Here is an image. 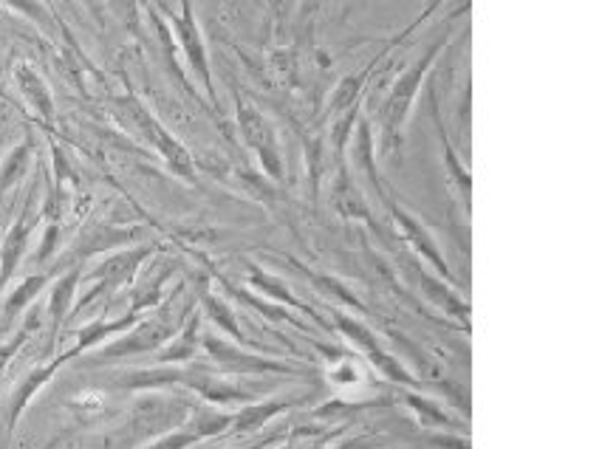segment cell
I'll use <instances>...</instances> for the list:
<instances>
[{"label":"cell","mask_w":602,"mask_h":449,"mask_svg":"<svg viewBox=\"0 0 602 449\" xmlns=\"http://www.w3.org/2000/svg\"><path fill=\"white\" fill-rule=\"evenodd\" d=\"M117 108H119V117H125V122H131L133 131L145 138L147 145H153L156 150H159V156L170 165L173 173L184 175V179H193V161H190V153L179 145V138L170 136V131H167L159 119L147 111L145 105L139 102L136 97H122L117 99Z\"/></svg>","instance_id":"1"},{"label":"cell","mask_w":602,"mask_h":449,"mask_svg":"<svg viewBox=\"0 0 602 449\" xmlns=\"http://www.w3.org/2000/svg\"><path fill=\"white\" fill-rule=\"evenodd\" d=\"M170 314L173 312H170V305H167L159 317H153L150 323L139 325L136 331H131L128 337L117 339L113 345H108L99 353L97 360H122V356H133V353H145L153 351V348L165 345L167 339L173 337L176 331V323L170 319Z\"/></svg>","instance_id":"2"},{"label":"cell","mask_w":602,"mask_h":449,"mask_svg":"<svg viewBox=\"0 0 602 449\" xmlns=\"http://www.w3.org/2000/svg\"><path fill=\"white\" fill-rule=\"evenodd\" d=\"M170 23H173V32H176V37H179V46L184 49V54H188L193 71L198 74V80L204 83V88H207L209 97H215L213 80H209L207 49H204L201 32H198V26H195L193 7H190V0H181V14H173V17H170Z\"/></svg>","instance_id":"3"},{"label":"cell","mask_w":602,"mask_h":449,"mask_svg":"<svg viewBox=\"0 0 602 449\" xmlns=\"http://www.w3.org/2000/svg\"><path fill=\"white\" fill-rule=\"evenodd\" d=\"M438 49V46H436ZM436 49L430 51L428 57H424V63L416 65L413 71H410L408 76H401V83L396 85V90L390 94L388 105H385V145L394 147L396 138H399V128L401 122H405V117H408V108L410 102H413V94H416V85H419V76L428 71V65L433 63V57H436Z\"/></svg>","instance_id":"4"},{"label":"cell","mask_w":602,"mask_h":449,"mask_svg":"<svg viewBox=\"0 0 602 449\" xmlns=\"http://www.w3.org/2000/svg\"><path fill=\"white\" fill-rule=\"evenodd\" d=\"M147 255H150V250H147V246H139V250H128V252H119V255L108 257V260H105L103 266H97V271L91 275V277H97L99 283L88 291V298L80 303V308H83V305H88L91 300H97L103 291H113V289H119L122 283H128V280L136 275L139 263L145 260Z\"/></svg>","instance_id":"5"},{"label":"cell","mask_w":602,"mask_h":449,"mask_svg":"<svg viewBox=\"0 0 602 449\" xmlns=\"http://www.w3.org/2000/svg\"><path fill=\"white\" fill-rule=\"evenodd\" d=\"M26 213L17 218V223L12 227V232L7 235V241H3V250H0V294H3V289H7V283L12 280L14 269H17V263H21L23 252H26V243H28V235H32V215Z\"/></svg>","instance_id":"6"},{"label":"cell","mask_w":602,"mask_h":449,"mask_svg":"<svg viewBox=\"0 0 602 449\" xmlns=\"http://www.w3.org/2000/svg\"><path fill=\"white\" fill-rule=\"evenodd\" d=\"M14 80L21 85V94L26 97V102L32 105V111L43 119V122H55V99H51L49 85L43 83L37 71L32 65H17L14 69Z\"/></svg>","instance_id":"7"},{"label":"cell","mask_w":602,"mask_h":449,"mask_svg":"<svg viewBox=\"0 0 602 449\" xmlns=\"http://www.w3.org/2000/svg\"><path fill=\"white\" fill-rule=\"evenodd\" d=\"M71 356H76V353H74V351H69V353H65V356H60V360L51 362V365L37 367L35 374H28V379L23 381L21 390H17V393H14V399H12V413H9V433H12L14 424H17V418H21V413H23V410H26L28 399H32V396H35L37 390H40V387L46 385V381H49L51 376H55L57 367L63 365L65 360H71Z\"/></svg>","instance_id":"8"},{"label":"cell","mask_w":602,"mask_h":449,"mask_svg":"<svg viewBox=\"0 0 602 449\" xmlns=\"http://www.w3.org/2000/svg\"><path fill=\"white\" fill-rule=\"evenodd\" d=\"M28 165H32V142H23L3 159V167H0V195H7L14 184H21Z\"/></svg>","instance_id":"9"},{"label":"cell","mask_w":602,"mask_h":449,"mask_svg":"<svg viewBox=\"0 0 602 449\" xmlns=\"http://www.w3.org/2000/svg\"><path fill=\"white\" fill-rule=\"evenodd\" d=\"M76 283H80V271H69L65 277H60L55 286V291H51V303H49V314H51V323H55V331L63 325V319L69 317V308H71V300H74V289Z\"/></svg>","instance_id":"10"},{"label":"cell","mask_w":602,"mask_h":449,"mask_svg":"<svg viewBox=\"0 0 602 449\" xmlns=\"http://www.w3.org/2000/svg\"><path fill=\"white\" fill-rule=\"evenodd\" d=\"M46 283H49V275L26 277V280H23V283L12 291V298L3 303V323H9V319L17 317V314H21L23 308H26V305L32 303L37 294H40L43 286H46Z\"/></svg>","instance_id":"11"},{"label":"cell","mask_w":602,"mask_h":449,"mask_svg":"<svg viewBox=\"0 0 602 449\" xmlns=\"http://www.w3.org/2000/svg\"><path fill=\"white\" fill-rule=\"evenodd\" d=\"M195 333H198V319L193 317L188 323V328L181 331V337L176 339L173 345L159 353L161 365H167V362H188L190 356L195 353V342H198V339H195Z\"/></svg>","instance_id":"12"},{"label":"cell","mask_w":602,"mask_h":449,"mask_svg":"<svg viewBox=\"0 0 602 449\" xmlns=\"http://www.w3.org/2000/svg\"><path fill=\"white\" fill-rule=\"evenodd\" d=\"M37 323H40V317H37V312H32V314H28L26 325H23L21 331L14 333V337L9 339L7 345H0V376H3V371H7V365H9V362H12L14 353L21 351L23 345H26V339L32 337V331H35V328H37Z\"/></svg>","instance_id":"13"},{"label":"cell","mask_w":602,"mask_h":449,"mask_svg":"<svg viewBox=\"0 0 602 449\" xmlns=\"http://www.w3.org/2000/svg\"><path fill=\"white\" fill-rule=\"evenodd\" d=\"M204 305H207V314L215 319V323L221 325V328H227V331L232 333V337H236V339H243L241 328H238V325H236L232 314L227 312V305H221L215 298H204Z\"/></svg>","instance_id":"14"},{"label":"cell","mask_w":602,"mask_h":449,"mask_svg":"<svg viewBox=\"0 0 602 449\" xmlns=\"http://www.w3.org/2000/svg\"><path fill=\"white\" fill-rule=\"evenodd\" d=\"M277 410H280V404H266V410L264 408H250L243 415H238V422H236L238 429H255L257 424L266 422V418H269L272 413H277Z\"/></svg>","instance_id":"15"},{"label":"cell","mask_w":602,"mask_h":449,"mask_svg":"<svg viewBox=\"0 0 602 449\" xmlns=\"http://www.w3.org/2000/svg\"><path fill=\"white\" fill-rule=\"evenodd\" d=\"M9 7L21 9L23 14H28L32 21H40V23H49V14H46V9H43L40 0H7Z\"/></svg>","instance_id":"16"},{"label":"cell","mask_w":602,"mask_h":449,"mask_svg":"<svg viewBox=\"0 0 602 449\" xmlns=\"http://www.w3.org/2000/svg\"><path fill=\"white\" fill-rule=\"evenodd\" d=\"M410 404H413L416 413H419V415H428L430 422H436V424H450V418H447V415H444L442 410L433 408V404H430V401H424V399H416V396H410Z\"/></svg>","instance_id":"17"},{"label":"cell","mask_w":602,"mask_h":449,"mask_svg":"<svg viewBox=\"0 0 602 449\" xmlns=\"http://www.w3.org/2000/svg\"><path fill=\"white\" fill-rule=\"evenodd\" d=\"M195 438H201L198 433H176V436H167L165 441L153 444L150 449H184V447H190Z\"/></svg>","instance_id":"18"},{"label":"cell","mask_w":602,"mask_h":449,"mask_svg":"<svg viewBox=\"0 0 602 449\" xmlns=\"http://www.w3.org/2000/svg\"><path fill=\"white\" fill-rule=\"evenodd\" d=\"M85 3H88V7L99 14V3H103V0H85Z\"/></svg>","instance_id":"19"}]
</instances>
